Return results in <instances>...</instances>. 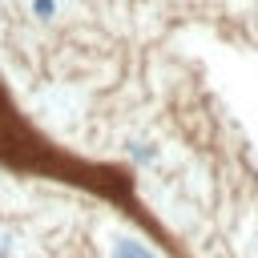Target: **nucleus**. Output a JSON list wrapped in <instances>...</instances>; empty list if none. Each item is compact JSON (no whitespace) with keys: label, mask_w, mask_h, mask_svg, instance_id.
<instances>
[{"label":"nucleus","mask_w":258,"mask_h":258,"mask_svg":"<svg viewBox=\"0 0 258 258\" xmlns=\"http://www.w3.org/2000/svg\"><path fill=\"white\" fill-rule=\"evenodd\" d=\"M32 8H36V16H52V0H36Z\"/></svg>","instance_id":"nucleus-1"}]
</instances>
